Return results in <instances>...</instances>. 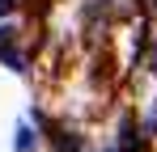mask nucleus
<instances>
[{
    "label": "nucleus",
    "mask_w": 157,
    "mask_h": 152,
    "mask_svg": "<svg viewBox=\"0 0 157 152\" xmlns=\"http://www.w3.org/2000/svg\"><path fill=\"white\" fill-rule=\"evenodd\" d=\"M4 13H13V0H0V17H4Z\"/></svg>",
    "instance_id": "f257e3e1"
}]
</instances>
